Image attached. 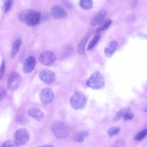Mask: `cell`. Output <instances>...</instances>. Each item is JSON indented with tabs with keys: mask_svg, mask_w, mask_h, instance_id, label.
I'll list each match as a JSON object with an SVG mask.
<instances>
[{
	"mask_svg": "<svg viewBox=\"0 0 147 147\" xmlns=\"http://www.w3.org/2000/svg\"><path fill=\"white\" fill-rule=\"evenodd\" d=\"M19 18L21 22L27 25L34 26L40 22L41 18V14L38 11L26 9L20 13Z\"/></svg>",
	"mask_w": 147,
	"mask_h": 147,
	"instance_id": "6da1fadb",
	"label": "cell"
},
{
	"mask_svg": "<svg viewBox=\"0 0 147 147\" xmlns=\"http://www.w3.org/2000/svg\"><path fill=\"white\" fill-rule=\"evenodd\" d=\"M105 78L102 74L98 71L92 73L87 80L86 85L88 88L94 90H99L105 86Z\"/></svg>",
	"mask_w": 147,
	"mask_h": 147,
	"instance_id": "7a4b0ae2",
	"label": "cell"
},
{
	"mask_svg": "<svg viewBox=\"0 0 147 147\" xmlns=\"http://www.w3.org/2000/svg\"><path fill=\"white\" fill-rule=\"evenodd\" d=\"M51 128L55 136L60 139L67 138L69 133V126L66 123L62 121L54 122L51 125Z\"/></svg>",
	"mask_w": 147,
	"mask_h": 147,
	"instance_id": "3957f363",
	"label": "cell"
},
{
	"mask_svg": "<svg viewBox=\"0 0 147 147\" xmlns=\"http://www.w3.org/2000/svg\"><path fill=\"white\" fill-rule=\"evenodd\" d=\"M87 100L82 92L76 91L74 92L69 100L71 106L74 109L79 110L84 109L86 105Z\"/></svg>",
	"mask_w": 147,
	"mask_h": 147,
	"instance_id": "277c9868",
	"label": "cell"
},
{
	"mask_svg": "<svg viewBox=\"0 0 147 147\" xmlns=\"http://www.w3.org/2000/svg\"><path fill=\"white\" fill-rule=\"evenodd\" d=\"M30 137L28 130L25 128L18 129L14 135V141L19 146L23 145L28 142Z\"/></svg>",
	"mask_w": 147,
	"mask_h": 147,
	"instance_id": "5b68a950",
	"label": "cell"
},
{
	"mask_svg": "<svg viewBox=\"0 0 147 147\" xmlns=\"http://www.w3.org/2000/svg\"><path fill=\"white\" fill-rule=\"evenodd\" d=\"M56 55L53 51L47 50L43 51L40 54L39 60L42 65L49 66L52 65L55 61Z\"/></svg>",
	"mask_w": 147,
	"mask_h": 147,
	"instance_id": "8992f818",
	"label": "cell"
},
{
	"mask_svg": "<svg viewBox=\"0 0 147 147\" xmlns=\"http://www.w3.org/2000/svg\"><path fill=\"white\" fill-rule=\"evenodd\" d=\"M22 81V78L20 75L17 72H13L9 75L7 80V87L10 90H14L20 85Z\"/></svg>",
	"mask_w": 147,
	"mask_h": 147,
	"instance_id": "52a82bcc",
	"label": "cell"
},
{
	"mask_svg": "<svg viewBox=\"0 0 147 147\" xmlns=\"http://www.w3.org/2000/svg\"><path fill=\"white\" fill-rule=\"evenodd\" d=\"M54 96V93L50 88L42 89L40 92L39 97L41 102L44 105L49 104L52 101Z\"/></svg>",
	"mask_w": 147,
	"mask_h": 147,
	"instance_id": "ba28073f",
	"label": "cell"
},
{
	"mask_svg": "<svg viewBox=\"0 0 147 147\" xmlns=\"http://www.w3.org/2000/svg\"><path fill=\"white\" fill-rule=\"evenodd\" d=\"M39 77L42 82L48 84L53 83L56 80V76L54 72L48 69L42 71L39 75Z\"/></svg>",
	"mask_w": 147,
	"mask_h": 147,
	"instance_id": "9c48e42d",
	"label": "cell"
},
{
	"mask_svg": "<svg viewBox=\"0 0 147 147\" xmlns=\"http://www.w3.org/2000/svg\"><path fill=\"white\" fill-rule=\"evenodd\" d=\"M51 16L56 19H61L65 18L67 15V12L61 6L56 5L53 6L50 10Z\"/></svg>",
	"mask_w": 147,
	"mask_h": 147,
	"instance_id": "30bf717a",
	"label": "cell"
},
{
	"mask_svg": "<svg viewBox=\"0 0 147 147\" xmlns=\"http://www.w3.org/2000/svg\"><path fill=\"white\" fill-rule=\"evenodd\" d=\"M36 63L35 58L32 55L27 57L24 60L23 70L25 73H29L34 69Z\"/></svg>",
	"mask_w": 147,
	"mask_h": 147,
	"instance_id": "8fae6325",
	"label": "cell"
},
{
	"mask_svg": "<svg viewBox=\"0 0 147 147\" xmlns=\"http://www.w3.org/2000/svg\"><path fill=\"white\" fill-rule=\"evenodd\" d=\"M27 114L29 117L39 121L43 120L45 117L43 112L40 109L36 107L29 109L27 111Z\"/></svg>",
	"mask_w": 147,
	"mask_h": 147,
	"instance_id": "7c38bea8",
	"label": "cell"
},
{
	"mask_svg": "<svg viewBox=\"0 0 147 147\" xmlns=\"http://www.w3.org/2000/svg\"><path fill=\"white\" fill-rule=\"evenodd\" d=\"M107 13L105 10H102L98 12L92 19L90 24L94 26L99 24L104 20Z\"/></svg>",
	"mask_w": 147,
	"mask_h": 147,
	"instance_id": "4fadbf2b",
	"label": "cell"
},
{
	"mask_svg": "<svg viewBox=\"0 0 147 147\" xmlns=\"http://www.w3.org/2000/svg\"><path fill=\"white\" fill-rule=\"evenodd\" d=\"M118 46V43L116 41L113 40L110 41L107 46L104 50L105 55L108 57H111L117 49Z\"/></svg>",
	"mask_w": 147,
	"mask_h": 147,
	"instance_id": "5bb4252c",
	"label": "cell"
},
{
	"mask_svg": "<svg viewBox=\"0 0 147 147\" xmlns=\"http://www.w3.org/2000/svg\"><path fill=\"white\" fill-rule=\"evenodd\" d=\"M88 135V131L86 130H83L76 133L74 138V141L77 142H83Z\"/></svg>",
	"mask_w": 147,
	"mask_h": 147,
	"instance_id": "9a60e30c",
	"label": "cell"
},
{
	"mask_svg": "<svg viewBox=\"0 0 147 147\" xmlns=\"http://www.w3.org/2000/svg\"><path fill=\"white\" fill-rule=\"evenodd\" d=\"M22 43L20 39H18L13 42L11 47V56L12 58H14L19 51Z\"/></svg>",
	"mask_w": 147,
	"mask_h": 147,
	"instance_id": "2e32d148",
	"label": "cell"
},
{
	"mask_svg": "<svg viewBox=\"0 0 147 147\" xmlns=\"http://www.w3.org/2000/svg\"><path fill=\"white\" fill-rule=\"evenodd\" d=\"M90 37V34L86 35L81 40L77 47V52L79 55H82L84 52L86 43Z\"/></svg>",
	"mask_w": 147,
	"mask_h": 147,
	"instance_id": "e0dca14e",
	"label": "cell"
},
{
	"mask_svg": "<svg viewBox=\"0 0 147 147\" xmlns=\"http://www.w3.org/2000/svg\"><path fill=\"white\" fill-rule=\"evenodd\" d=\"M130 109L129 107L125 108L118 111L113 119V121L117 122L123 117V115L127 113L130 111Z\"/></svg>",
	"mask_w": 147,
	"mask_h": 147,
	"instance_id": "ac0fdd59",
	"label": "cell"
},
{
	"mask_svg": "<svg viewBox=\"0 0 147 147\" xmlns=\"http://www.w3.org/2000/svg\"><path fill=\"white\" fill-rule=\"evenodd\" d=\"M79 5L82 9L88 10L91 9L92 8L93 3L92 0H82L80 1Z\"/></svg>",
	"mask_w": 147,
	"mask_h": 147,
	"instance_id": "d6986e66",
	"label": "cell"
},
{
	"mask_svg": "<svg viewBox=\"0 0 147 147\" xmlns=\"http://www.w3.org/2000/svg\"><path fill=\"white\" fill-rule=\"evenodd\" d=\"M112 22L111 20L109 19L106 20L99 26L96 30V32H99L106 30L110 26Z\"/></svg>",
	"mask_w": 147,
	"mask_h": 147,
	"instance_id": "ffe728a7",
	"label": "cell"
},
{
	"mask_svg": "<svg viewBox=\"0 0 147 147\" xmlns=\"http://www.w3.org/2000/svg\"><path fill=\"white\" fill-rule=\"evenodd\" d=\"M16 121L18 123L23 124L28 122L26 116L24 114L20 113L17 115L15 118Z\"/></svg>",
	"mask_w": 147,
	"mask_h": 147,
	"instance_id": "44dd1931",
	"label": "cell"
},
{
	"mask_svg": "<svg viewBox=\"0 0 147 147\" xmlns=\"http://www.w3.org/2000/svg\"><path fill=\"white\" fill-rule=\"evenodd\" d=\"M100 37L99 34L95 35L89 42L87 48L88 51L90 50L93 48L98 42Z\"/></svg>",
	"mask_w": 147,
	"mask_h": 147,
	"instance_id": "7402d4cb",
	"label": "cell"
},
{
	"mask_svg": "<svg viewBox=\"0 0 147 147\" xmlns=\"http://www.w3.org/2000/svg\"><path fill=\"white\" fill-rule=\"evenodd\" d=\"M147 134V129H143L138 132L134 136V139L139 141L144 138Z\"/></svg>",
	"mask_w": 147,
	"mask_h": 147,
	"instance_id": "603a6c76",
	"label": "cell"
},
{
	"mask_svg": "<svg viewBox=\"0 0 147 147\" xmlns=\"http://www.w3.org/2000/svg\"><path fill=\"white\" fill-rule=\"evenodd\" d=\"M120 128L118 127H113L110 128L107 130L109 136L111 137L117 135L119 132Z\"/></svg>",
	"mask_w": 147,
	"mask_h": 147,
	"instance_id": "cb8c5ba5",
	"label": "cell"
},
{
	"mask_svg": "<svg viewBox=\"0 0 147 147\" xmlns=\"http://www.w3.org/2000/svg\"><path fill=\"white\" fill-rule=\"evenodd\" d=\"M3 147H20V146L13 140H6L3 143Z\"/></svg>",
	"mask_w": 147,
	"mask_h": 147,
	"instance_id": "d4e9b609",
	"label": "cell"
},
{
	"mask_svg": "<svg viewBox=\"0 0 147 147\" xmlns=\"http://www.w3.org/2000/svg\"><path fill=\"white\" fill-rule=\"evenodd\" d=\"M13 3V1L6 0L4 1V13L8 12L11 9Z\"/></svg>",
	"mask_w": 147,
	"mask_h": 147,
	"instance_id": "484cf974",
	"label": "cell"
},
{
	"mask_svg": "<svg viewBox=\"0 0 147 147\" xmlns=\"http://www.w3.org/2000/svg\"><path fill=\"white\" fill-rule=\"evenodd\" d=\"M5 69V60L3 59L1 62L0 67V80H2L4 76Z\"/></svg>",
	"mask_w": 147,
	"mask_h": 147,
	"instance_id": "4316f807",
	"label": "cell"
},
{
	"mask_svg": "<svg viewBox=\"0 0 147 147\" xmlns=\"http://www.w3.org/2000/svg\"><path fill=\"white\" fill-rule=\"evenodd\" d=\"M125 144L124 141L123 140L120 139L115 142L113 147H123Z\"/></svg>",
	"mask_w": 147,
	"mask_h": 147,
	"instance_id": "83f0119b",
	"label": "cell"
},
{
	"mask_svg": "<svg viewBox=\"0 0 147 147\" xmlns=\"http://www.w3.org/2000/svg\"><path fill=\"white\" fill-rule=\"evenodd\" d=\"M134 117L133 114L129 111L126 113L123 116V119L125 120H129L132 119Z\"/></svg>",
	"mask_w": 147,
	"mask_h": 147,
	"instance_id": "f1b7e54d",
	"label": "cell"
},
{
	"mask_svg": "<svg viewBox=\"0 0 147 147\" xmlns=\"http://www.w3.org/2000/svg\"><path fill=\"white\" fill-rule=\"evenodd\" d=\"M0 100L1 101L5 97L6 92L5 89L3 87L0 88Z\"/></svg>",
	"mask_w": 147,
	"mask_h": 147,
	"instance_id": "f546056e",
	"label": "cell"
},
{
	"mask_svg": "<svg viewBox=\"0 0 147 147\" xmlns=\"http://www.w3.org/2000/svg\"><path fill=\"white\" fill-rule=\"evenodd\" d=\"M64 5L69 9H73L74 7L73 5L69 1L64 0L63 1Z\"/></svg>",
	"mask_w": 147,
	"mask_h": 147,
	"instance_id": "4dcf8cb0",
	"label": "cell"
},
{
	"mask_svg": "<svg viewBox=\"0 0 147 147\" xmlns=\"http://www.w3.org/2000/svg\"><path fill=\"white\" fill-rule=\"evenodd\" d=\"M73 49L71 47L67 48L65 51L64 54V55H67L71 54L72 52Z\"/></svg>",
	"mask_w": 147,
	"mask_h": 147,
	"instance_id": "1f68e13d",
	"label": "cell"
},
{
	"mask_svg": "<svg viewBox=\"0 0 147 147\" xmlns=\"http://www.w3.org/2000/svg\"><path fill=\"white\" fill-rule=\"evenodd\" d=\"M38 147H55L53 146L51 144H45L38 146Z\"/></svg>",
	"mask_w": 147,
	"mask_h": 147,
	"instance_id": "d6a6232c",
	"label": "cell"
},
{
	"mask_svg": "<svg viewBox=\"0 0 147 147\" xmlns=\"http://www.w3.org/2000/svg\"><path fill=\"white\" fill-rule=\"evenodd\" d=\"M144 111L145 112H147V106L145 109Z\"/></svg>",
	"mask_w": 147,
	"mask_h": 147,
	"instance_id": "836d02e7",
	"label": "cell"
}]
</instances>
